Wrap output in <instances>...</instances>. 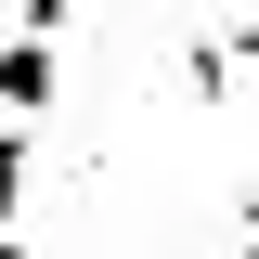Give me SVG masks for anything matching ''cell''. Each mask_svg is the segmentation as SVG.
Wrapping results in <instances>:
<instances>
[{
	"instance_id": "cell-1",
	"label": "cell",
	"mask_w": 259,
	"mask_h": 259,
	"mask_svg": "<svg viewBox=\"0 0 259 259\" xmlns=\"http://www.w3.org/2000/svg\"><path fill=\"white\" fill-rule=\"evenodd\" d=\"M52 91H65V52L39 26H13L0 39V117H52Z\"/></svg>"
},
{
	"instance_id": "cell-2",
	"label": "cell",
	"mask_w": 259,
	"mask_h": 259,
	"mask_svg": "<svg viewBox=\"0 0 259 259\" xmlns=\"http://www.w3.org/2000/svg\"><path fill=\"white\" fill-rule=\"evenodd\" d=\"M78 13H91V0H13V26H39V39H65Z\"/></svg>"
},
{
	"instance_id": "cell-3",
	"label": "cell",
	"mask_w": 259,
	"mask_h": 259,
	"mask_svg": "<svg viewBox=\"0 0 259 259\" xmlns=\"http://www.w3.org/2000/svg\"><path fill=\"white\" fill-rule=\"evenodd\" d=\"M0 259H39V246H26V233H13V221H0Z\"/></svg>"
},
{
	"instance_id": "cell-4",
	"label": "cell",
	"mask_w": 259,
	"mask_h": 259,
	"mask_svg": "<svg viewBox=\"0 0 259 259\" xmlns=\"http://www.w3.org/2000/svg\"><path fill=\"white\" fill-rule=\"evenodd\" d=\"M0 130H13V117H0Z\"/></svg>"
}]
</instances>
